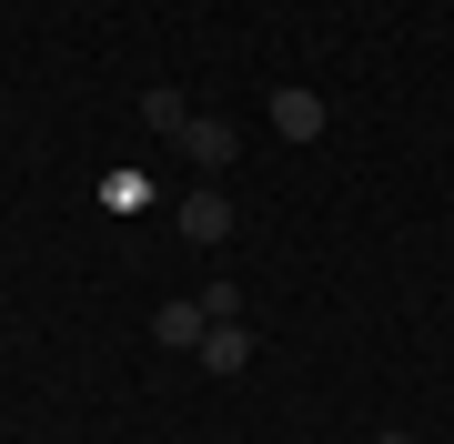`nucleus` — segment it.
Listing matches in <instances>:
<instances>
[{"instance_id": "f257e3e1", "label": "nucleus", "mask_w": 454, "mask_h": 444, "mask_svg": "<svg viewBox=\"0 0 454 444\" xmlns=\"http://www.w3.org/2000/svg\"><path fill=\"white\" fill-rule=\"evenodd\" d=\"M324 121H333V101H324V91H303V82H283V91H273V132H283V142H324Z\"/></svg>"}, {"instance_id": "f03ea898", "label": "nucleus", "mask_w": 454, "mask_h": 444, "mask_svg": "<svg viewBox=\"0 0 454 444\" xmlns=\"http://www.w3.org/2000/svg\"><path fill=\"white\" fill-rule=\"evenodd\" d=\"M172 222H182V243H202V253H212V243H232V222H243V213H232V202H223V192H212V182H202V192L182 202Z\"/></svg>"}, {"instance_id": "7ed1b4c3", "label": "nucleus", "mask_w": 454, "mask_h": 444, "mask_svg": "<svg viewBox=\"0 0 454 444\" xmlns=\"http://www.w3.org/2000/svg\"><path fill=\"white\" fill-rule=\"evenodd\" d=\"M202 333H212V313H202V293H172L162 313H152V344H162V354H192Z\"/></svg>"}, {"instance_id": "20e7f679", "label": "nucleus", "mask_w": 454, "mask_h": 444, "mask_svg": "<svg viewBox=\"0 0 454 444\" xmlns=\"http://www.w3.org/2000/svg\"><path fill=\"white\" fill-rule=\"evenodd\" d=\"M172 142H182V152H192V162H202V172H223V162H232V152H243V132H232V121H223V112H192V121H182V132H172Z\"/></svg>"}, {"instance_id": "39448f33", "label": "nucleus", "mask_w": 454, "mask_h": 444, "mask_svg": "<svg viewBox=\"0 0 454 444\" xmlns=\"http://www.w3.org/2000/svg\"><path fill=\"white\" fill-rule=\"evenodd\" d=\"M192 354H202V374H212V384H232V374H253V333H243V323H212V333H202Z\"/></svg>"}, {"instance_id": "423d86ee", "label": "nucleus", "mask_w": 454, "mask_h": 444, "mask_svg": "<svg viewBox=\"0 0 454 444\" xmlns=\"http://www.w3.org/2000/svg\"><path fill=\"white\" fill-rule=\"evenodd\" d=\"M182 121H192V101H182L172 82H152L142 91V132H182Z\"/></svg>"}, {"instance_id": "0eeeda50", "label": "nucleus", "mask_w": 454, "mask_h": 444, "mask_svg": "<svg viewBox=\"0 0 454 444\" xmlns=\"http://www.w3.org/2000/svg\"><path fill=\"white\" fill-rule=\"evenodd\" d=\"M373 444H414V434H404V425H384V434H373Z\"/></svg>"}]
</instances>
